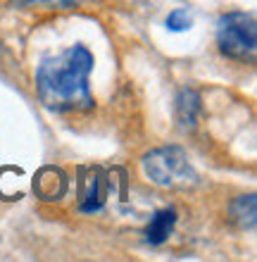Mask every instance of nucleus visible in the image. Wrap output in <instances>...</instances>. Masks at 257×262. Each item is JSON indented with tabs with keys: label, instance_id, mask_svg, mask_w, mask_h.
<instances>
[{
	"label": "nucleus",
	"instance_id": "1",
	"mask_svg": "<svg viewBox=\"0 0 257 262\" xmlns=\"http://www.w3.org/2000/svg\"><path fill=\"white\" fill-rule=\"evenodd\" d=\"M96 57L86 46L77 43L55 57H45L36 69V93L43 107L57 115L93 110L90 72Z\"/></svg>",
	"mask_w": 257,
	"mask_h": 262
},
{
	"label": "nucleus",
	"instance_id": "2",
	"mask_svg": "<svg viewBox=\"0 0 257 262\" xmlns=\"http://www.w3.org/2000/svg\"><path fill=\"white\" fill-rule=\"evenodd\" d=\"M143 174L160 188H188L198 181L191 160L179 145H162L143 158Z\"/></svg>",
	"mask_w": 257,
	"mask_h": 262
},
{
	"label": "nucleus",
	"instance_id": "3",
	"mask_svg": "<svg viewBox=\"0 0 257 262\" xmlns=\"http://www.w3.org/2000/svg\"><path fill=\"white\" fill-rule=\"evenodd\" d=\"M217 48L236 62H252L257 50V21L252 12H226L217 19Z\"/></svg>",
	"mask_w": 257,
	"mask_h": 262
},
{
	"label": "nucleus",
	"instance_id": "4",
	"mask_svg": "<svg viewBox=\"0 0 257 262\" xmlns=\"http://www.w3.org/2000/svg\"><path fill=\"white\" fill-rule=\"evenodd\" d=\"M107 193H110V184L100 169H93L90 177L86 179L84 188H81V198H79V210L86 214L100 212L107 203Z\"/></svg>",
	"mask_w": 257,
	"mask_h": 262
},
{
	"label": "nucleus",
	"instance_id": "5",
	"mask_svg": "<svg viewBox=\"0 0 257 262\" xmlns=\"http://www.w3.org/2000/svg\"><path fill=\"white\" fill-rule=\"evenodd\" d=\"M179 222V214L174 207H162L150 217L146 227V241L150 246H162L165 241H169V236L174 234V227Z\"/></svg>",
	"mask_w": 257,
	"mask_h": 262
},
{
	"label": "nucleus",
	"instance_id": "6",
	"mask_svg": "<svg viewBox=\"0 0 257 262\" xmlns=\"http://www.w3.org/2000/svg\"><path fill=\"white\" fill-rule=\"evenodd\" d=\"M202 112V98L198 96V91L193 89H183L176 98V117H179L181 126L193 129L198 124V117Z\"/></svg>",
	"mask_w": 257,
	"mask_h": 262
},
{
	"label": "nucleus",
	"instance_id": "7",
	"mask_svg": "<svg viewBox=\"0 0 257 262\" xmlns=\"http://www.w3.org/2000/svg\"><path fill=\"white\" fill-rule=\"evenodd\" d=\"M231 220L238 224V229H252L257 222V200L252 193L238 195L233 203L229 205Z\"/></svg>",
	"mask_w": 257,
	"mask_h": 262
},
{
	"label": "nucleus",
	"instance_id": "8",
	"mask_svg": "<svg viewBox=\"0 0 257 262\" xmlns=\"http://www.w3.org/2000/svg\"><path fill=\"white\" fill-rule=\"evenodd\" d=\"M81 0H17L21 7H43V10H69Z\"/></svg>",
	"mask_w": 257,
	"mask_h": 262
},
{
	"label": "nucleus",
	"instance_id": "9",
	"mask_svg": "<svg viewBox=\"0 0 257 262\" xmlns=\"http://www.w3.org/2000/svg\"><path fill=\"white\" fill-rule=\"evenodd\" d=\"M191 24H193V19H191V14L186 12V10H181V7H176V10H172L167 17V29L169 31H186V29H191Z\"/></svg>",
	"mask_w": 257,
	"mask_h": 262
}]
</instances>
